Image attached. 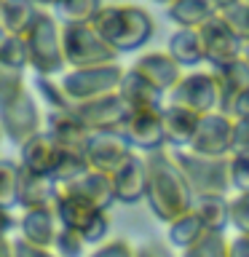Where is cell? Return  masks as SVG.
<instances>
[{
    "instance_id": "cell-1",
    "label": "cell",
    "mask_w": 249,
    "mask_h": 257,
    "mask_svg": "<svg viewBox=\"0 0 249 257\" xmlns=\"http://www.w3.org/2000/svg\"><path fill=\"white\" fill-rule=\"evenodd\" d=\"M91 24L112 48L142 46V40L153 32L148 14L140 11V8H126V6L99 8V14L94 16Z\"/></svg>"
},
{
    "instance_id": "cell-2",
    "label": "cell",
    "mask_w": 249,
    "mask_h": 257,
    "mask_svg": "<svg viewBox=\"0 0 249 257\" xmlns=\"http://www.w3.org/2000/svg\"><path fill=\"white\" fill-rule=\"evenodd\" d=\"M62 46H64V62L75 70L104 67L115 56V48L96 32L91 22L62 24Z\"/></svg>"
},
{
    "instance_id": "cell-3",
    "label": "cell",
    "mask_w": 249,
    "mask_h": 257,
    "mask_svg": "<svg viewBox=\"0 0 249 257\" xmlns=\"http://www.w3.org/2000/svg\"><path fill=\"white\" fill-rule=\"evenodd\" d=\"M54 209H56V217H59V222L64 228L80 233L86 244H91V246L104 244V238L110 233L107 212L91 206L88 201L72 196V193L62 190V188H59V196L54 201Z\"/></svg>"
},
{
    "instance_id": "cell-4",
    "label": "cell",
    "mask_w": 249,
    "mask_h": 257,
    "mask_svg": "<svg viewBox=\"0 0 249 257\" xmlns=\"http://www.w3.org/2000/svg\"><path fill=\"white\" fill-rule=\"evenodd\" d=\"M30 64L40 75H54L64 64V46H62V27L48 14H40L35 27L27 32Z\"/></svg>"
},
{
    "instance_id": "cell-5",
    "label": "cell",
    "mask_w": 249,
    "mask_h": 257,
    "mask_svg": "<svg viewBox=\"0 0 249 257\" xmlns=\"http://www.w3.org/2000/svg\"><path fill=\"white\" fill-rule=\"evenodd\" d=\"M120 78V70L115 67H86V70H72L67 78H62V94L70 104L80 102H91L99 96H107L110 88L115 86V80Z\"/></svg>"
},
{
    "instance_id": "cell-6",
    "label": "cell",
    "mask_w": 249,
    "mask_h": 257,
    "mask_svg": "<svg viewBox=\"0 0 249 257\" xmlns=\"http://www.w3.org/2000/svg\"><path fill=\"white\" fill-rule=\"evenodd\" d=\"M64 150L67 148H62L48 132H40L22 145V164L19 166L32 172V174L51 177L54 180V172H56V166H59Z\"/></svg>"
},
{
    "instance_id": "cell-7",
    "label": "cell",
    "mask_w": 249,
    "mask_h": 257,
    "mask_svg": "<svg viewBox=\"0 0 249 257\" xmlns=\"http://www.w3.org/2000/svg\"><path fill=\"white\" fill-rule=\"evenodd\" d=\"M0 128H3V134H8L16 145H24L27 140H32L35 134H40L38 104L32 102L27 94H22L11 107H6L0 112Z\"/></svg>"
},
{
    "instance_id": "cell-8",
    "label": "cell",
    "mask_w": 249,
    "mask_h": 257,
    "mask_svg": "<svg viewBox=\"0 0 249 257\" xmlns=\"http://www.w3.org/2000/svg\"><path fill=\"white\" fill-rule=\"evenodd\" d=\"M16 228H19L22 241L51 249L56 233H59V228H62V222H59V217H56L54 206H40V209H27V212L22 214V220H19Z\"/></svg>"
},
{
    "instance_id": "cell-9",
    "label": "cell",
    "mask_w": 249,
    "mask_h": 257,
    "mask_svg": "<svg viewBox=\"0 0 249 257\" xmlns=\"http://www.w3.org/2000/svg\"><path fill=\"white\" fill-rule=\"evenodd\" d=\"M62 190L72 193V196L88 201L91 206L107 212V206L115 201V188H112V177L104 172H96V169H88L86 174H80L78 180H72L67 185H59Z\"/></svg>"
},
{
    "instance_id": "cell-10",
    "label": "cell",
    "mask_w": 249,
    "mask_h": 257,
    "mask_svg": "<svg viewBox=\"0 0 249 257\" xmlns=\"http://www.w3.org/2000/svg\"><path fill=\"white\" fill-rule=\"evenodd\" d=\"M110 177H112V188H115V201L134 204L148 193V166L137 156H129Z\"/></svg>"
},
{
    "instance_id": "cell-11",
    "label": "cell",
    "mask_w": 249,
    "mask_h": 257,
    "mask_svg": "<svg viewBox=\"0 0 249 257\" xmlns=\"http://www.w3.org/2000/svg\"><path fill=\"white\" fill-rule=\"evenodd\" d=\"M56 196H59V185L51 177L32 174L27 169L19 172V206L27 209H40V206H54Z\"/></svg>"
},
{
    "instance_id": "cell-12",
    "label": "cell",
    "mask_w": 249,
    "mask_h": 257,
    "mask_svg": "<svg viewBox=\"0 0 249 257\" xmlns=\"http://www.w3.org/2000/svg\"><path fill=\"white\" fill-rule=\"evenodd\" d=\"M40 14L43 11H38V6L32 0H3V6H0V27L8 35L27 38V32L35 27Z\"/></svg>"
},
{
    "instance_id": "cell-13",
    "label": "cell",
    "mask_w": 249,
    "mask_h": 257,
    "mask_svg": "<svg viewBox=\"0 0 249 257\" xmlns=\"http://www.w3.org/2000/svg\"><path fill=\"white\" fill-rule=\"evenodd\" d=\"M204 233H209V230L204 228L201 217L193 212V209H190V212H185L182 217H177V220L169 222V238H172V244L180 246V249L193 246L201 236H204Z\"/></svg>"
},
{
    "instance_id": "cell-14",
    "label": "cell",
    "mask_w": 249,
    "mask_h": 257,
    "mask_svg": "<svg viewBox=\"0 0 249 257\" xmlns=\"http://www.w3.org/2000/svg\"><path fill=\"white\" fill-rule=\"evenodd\" d=\"M193 212L201 217V222H204V228L209 233H222V228L230 220V206L220 196H204L193 206Z\"/></svg>"
},
{
    "instance_id": "cell-15",
    "label": "cell",
    "mask_w": 249,
    "mask_h": 257,
    "mask_svg": "<svg viewBox=\"0 0 249 257\" xmlns=\"http://www.w3.org/2000/svg\"><path fill=\"white\" fill-rule=\"evenodd\" d=\"M30 64V48H27V38H16L8 35L0 43V67L11 70V72H24V67Z\"/></svg>"
},
{
    "instance_id": "cell-16",
    "label": "cell",
    "mask_w": 249,
    "mask_h": 257,
    "mask_svg": "<svg viewBox=\"0 0 249 257\" xmlns=\"http://www.w3.org/2000/svg\"><path fill=\"white\" fill-rule=\"evenodd\" d=\"M19 164L0 158V206L3 209L19 206Z\"/></svg>"
},
{
    "instance_id": "cell-17",
    "label": "cell",
    "mask_w": 249,
    "mask_h": 257,
    "mask_svg": "<svg viewBox=\"0 0 249 257\" xmlns=\"http://www.w3.org/2000/svg\"><path fill=\"white\" fill-rule=\"evenodd\" d=\"M56 8L64 19L62 24H86L99 14V0H59Z\"/></svg>"
},
{
    "instance_id": "cell-18",
    "label": "cell",
    "mask_w": 249,
    "mask_h": 257,
    "mask_svg": "<svg viewBox=\"0 0 249 257\" xmlns=\"http://www.w3.org/2000/svg\"><path fill=\"white\" fill-rule=\"evenodd\" d=\"M182 257H228V241L222 233H204L193 246L182 249Z\"/></svg>"
},
{
    "instance_id": "cell-19",
    "label": "cell",
    "mask_w": 249,
    "mask_h": 257,
    "mask_svg": "<svg viewBox=\"0 0 249 257\" xmlns=\"http://www.w3.org/2000/svg\"><path fill=\"white\" fill-rule=\"evenodd\" d=\"M86 241L80 233L75 230H70V228H59V233H56V238H54V252L59 254V257H86Z\"/></svg>"
},
{
    "instance_id": "cell-20",
    "label": "cell",
    "mask_w": 249,
    "mask_h": 257,
    "mask_svg": "<svg viewBox=\"0 0 249 257\" xmlns=\"http://www.w3.org/2000/svg\"><path fill=\"white\" fill-rule=\"evenodd\" d=\"M22 94H27L24 91L22 72H11V70L0 67V112H3L6 107H11Z\"/></svg>"
},
{
    "instance_id": "cell-21",
    "label": "cell",
    "mask_w": 249,
    "mask_h": 257,
    "mask_svg": "<svg viewBox=\"0 0 249 257\" xmlns=\"http://www.w3.org/2000/svg\"><path fill=\"white\" fill-rule=\"evenodd\" d=\"M134 254L137 252L132 249L129 241L115 238V241H104V244H99L91 254H86V257H134Z\"/></svg>"
},
{
    "instance_id": "cell-22",
    "label": "cell",
    "mask_w": 249,
    "mask_h": 257,
    "mask_svg": "<svg viewBox=\"0 0 249 257\" xmlns=\"http://www.w3.org/2000/svg\"><path fill=\"white\" fill-rule=\"evenodd\" d=\"M14 257H59V254L54 249L35 246V244H27L22 238H14Z\"/></svg>"
},
{
    "instance_id": "cell-23",
    "label": "cell",
    "mask_w": 249,
    "mask_h": 257,
    "mask_svg": "<svg viewBox=\"0 0 249 257\" xmlns=\"http://www.w3.org/2000/svg\"><path fill=\"white\" fill-rule=\"evenodd\" d=\"M230 214H233V222L241 228V233L249 236V196H241L236 204L230 206Z\"/></svg>"
},
{
    "instance_id": "cell-24",
    "label": "cell",
    "mask_w": 249,
    "mask_h": 257,
    "mask_svg": "<svg viewBox=\"0 0 249 257\" xmlns=\"http://www.w3.org/2000/svg\"><path fill=\"white\" fill-rule=\"evenodd\" d=\"M228 257H249V236L241 233L238 238L228 241Z\"/></svg>"
},
{
    "instance_id": "cell-25",
    "label": "cell",
    "mask_w": 249,
    "mask_h": 257,
    "mask_svg": "<svg viewBox=\"0 0 249 257\" xmlns=\"http://www.w3.org/2000/svg\"><path fill=\"white\" fill-rule=\"evenodd\" d=\"M134 257H172V252L161 244H145L142 249H137Z\"/></svg>"
},
{
    "instance_id": "cell-26",
    "label": "cell",
    "mask_w": 249,
    "mask_h": 257,
    "mask_svg": "<svg viewBox=\"0 0 249 257\" xmlns=\"http://www.w3.org/2000/svg\"><path fill=\"white\" fill-rule=\"evenodd\" d=\"M16 225H19V222L14 220L11 209H3V206H0V238H8V230H14Z\"/></svg>"
},
{
    "instance_id": "cell-27",
    "label": "cell",
    "mask_w": 249,
    "mask_h": 257,
    "mask_svg": "<svg viewBox=\"0 0 249 257\" xmlns=\"http://www.w3.org/2000/svg\"><path fill=\"white\" fill-rule=\"evenodd\" d=\"M0 257H14V238H0Z\"/></svg>"
},
{
    "instance_id": "cell-28",
    "label": "cell",
    "mask_w": 249,
    "mask_h": 257,
    "mask_svg": "<svg viewBox=\"0 0 249 257\" xmlns=\"http://www.w3.org/2000/svg\"><path fill=\"white\" fill-rule=\"evenodd\" d=\"M32 3H35V6H56L59 0H32Z\"/></svg>"
},
{
    "instance_id": "cell-29",
    "label": "cell",
    "mask_w": 249,
    "mask_h": 257,
    "mask_svg": "<svg viewBox=\"0 0 249 257\" xmlns=\"http://www.w3.org/2000/svg\"><path fill=\"white\" fill-rule=\"evenodd\" d=\"M6 38H8V32H6L3 27H0V43H3V40H6Z\"/></svg>"
},
{
    "instance_id": "cell-30",
    "label": "cell",
    "mask_w": 249,
    "mask_h": 257,
    "mask_svg": "<svg viewBox=\"0 0 249 257\" xmlns=\"http://www.w3.org/2000/svg\"><path fill=\"white\" fill-rule=\"evenodd\" d=\"M0 134H3V128H0Z\"/></svg>"
},
{
    "instance_id": "cell-31",
    "label": "cell",
    "mask_w": 249,
    "mask_h": 257,
    "mask_svg": "<svg viewBox=\"0 0 249 257\" xmlns=\"http://www.w3.org/2000/svg\"><path fill=\"white\" fill-rule=\"evenodd\" d=\"M0 6H3V0H0Z\"/></svg>"
}]
</instances>
